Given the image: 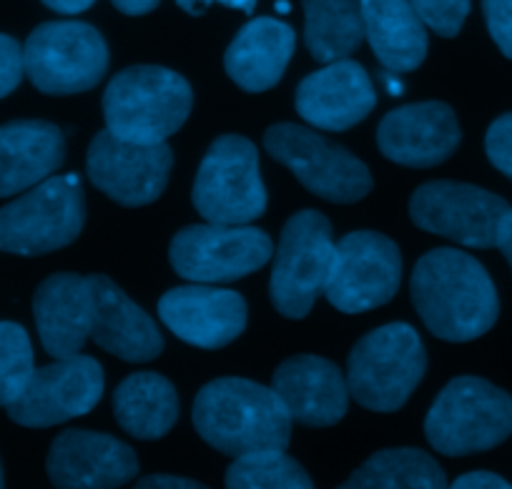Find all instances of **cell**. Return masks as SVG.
I'll use <instances>...</instances> for the list:
<instances>
[{
    "instance_id": "1",
    "label": "cell",
    "mask_w": 512,
    "mask_h": 489,
    "mask_svg": "<svg viewBox=\"0 0 512 489\" xmlns=\"http://www.w3.org/2000/svg\"><path fill=\"white\" fill-rule=\"evenodd\" d=\"M410 291L427 329L445 342H472L490 332L500 316L490 274L465 251H427L412 271Z\"/></svg>"
},
{
    "instance_id": "2",
    "label": "cell",
    "mask_w": 512,
    "mask_h": 489,
    "mask_svg": "<svg viewBox=\"0 0 512 489\" xmlns=\"http://www.w3.org/2000/svg\"><path fill=\"white\" fill-rule=\"evenodd\" d=\"M194 427L206 444L231 457L292 442V414L279 394L239 377L214 379L196 394Z\"/></svg>"
},
{
    "instance_id": "3",
    "label": "cell",
    "mask_w": 512,
    "mask_h": 489,
    "mask_svg": "<svg viewBox=\"0 0 512 489\" xmlns=\"http://www.w3.org/2000/svg\"><path fill=\"white\" fill-rule=\"evenodd\" d=\"M191 106L189 81L161 66L123 68L103 93L106 128L134 143H164L184 126Z\"/></svg>"
},
{
    "instance_id": "4",
    "label": "cell",
    "mask_w": 512,
    "mask_h": 489,
    "mask_svg": "<svg viewBox=\"0 0 512 489\" xmlns=\"http://www.w3.org/2000/svg\"><path fill=\"white\" fill-rule=\"evenodd\" d=\"M427 352L405 321L384 324L354 344L347 362L349 397L372 412H397L422 382Z\"/></svg>"
},
{
    "instance_id": "5",
    "label": "cell",
    "mask_w": 512,
    "mask_h": 489,
    "mask_svg": "<svg viewBox=\"0 0 512 489\" xmlns=\"http://www.w3.org/2000/svg\"><path fill=\"white\" fill-rule=\"evenodd\" d=\"M425 434L447 457L495 449L512 434V397L487 379H452L427 414Z\"/></svg>"
},
{
    "instance_id": "6",
    "label": "cell",
    "mask_w": 512,
    "mask_h": 489,
    "mask_svg": "<svg viewBox=\"0 0 512 489\" xmlns=\"http://www.w3.org/2000/svg\"><path fill=\"white\" fill-rule=\"evenodd\" d=\"M86 224V199L76 174L48 176L0 209V251L41 256L73 244Z\"/></svg>"
},
{
    "instance_id": "7",
    "label": "cell",
    "mask_w": 512,
    "mask_h": 489,
    "mask_svg": "<svg viewBox=\"0 0 512 489\" xmlns=\"http://www.w3.org/2000/svg\"><path fill=\"white\" fill-rule=\"evenodd\" d=\"M264 148L287 166L307 191L332 204H357L372 191V174L354 153L297 123H277L264 133Z\"/></svg>"
},
{
    "instance_id": "8",
    "label": "cell",
    "mask_w": 512,
    "mask_h": 489,
    "mask_svg": "<svg viewBox=\"0 0 512 489\" xmlns=\"http://www.w3.org/2000/svg\"><path fill=\"white\" fill-rule=\"evenodd\" d=\"M194 206L209 224H251L267 211L259 153L244 136L226 133L206 151L194 181Z\"/></svg>"
},
{
    "instance_id": "9",
    "label": "cell",
    "mask_w": 512,
    "mask_h": 489,
    "mask_svg": "<svg viewBox=\"0 0 512 489\" xmlns=\"http://www.w3.org/2000/svg\"><path fill=\"white\" fill-rule=\"evenodd\" d=\"M332 224L319 211H299L287 221L277 246L269 294L287 319H304L327 289L334 264Z\"/></svg>"
},
{
    "instance_id": "10",
    "label": "cell",
    "mask_w": 512,
    "mask_h": 489,
    "mask_svg": "<svg viewBox=\"0 0 512 489\" xmlns=\"http://www.w3.org/2000/svg\"><path fill=\"white\" fill-rule=\"evenodd\" d=\"M23 66L33 86L48 96L91 91L108 71L101 33L81 21L43 23L23 46Z\"/></svg>"
},
{
    "instance_id": "11",
    "label": "cell",
    "mask_w": 512,
    "mask_h": 489,
    "mask_svg": "<svg viewBox=\"0 0 512 489\" xmlns=\"http://www.w3.org/2000/svg\"><path fill=\"white\" fill-rule=\"evenodd\" d=\"M274 254V241L249 224L186 226L169 249L171 266L194 284H224L262 269Z\"/></svg>"
},
{
    "instance_id": "12",
    "label": "cell",
    "mask_w": 512,
    "mask_h": 489,
    "mask_svg": "<svg viewBox=\"0 0 512 489\" xmlns=\"http://www.w3.org/2000/svg\"><path fill=\"white\" fill-rule=\"evenodd\" d=\"M400 279L402 256L395 241L377 231H352L337 241L324 296L344 314H362L392 301Z\"/></svg>"
},
{
    "instance_id": "13",
    "label": "cell",
    "mask_w": 512,
    "mask_h": 489,
    "mask_svg": "<svg viewBox=\"0 0 512 489\" xmlns=\"http://www.w3.org/2000/svg\"><path fill=\"white\" fill-rule=\"evenodd\" d=\"M171 166H174V151L166 141H123L106 128L96 133L88 146V179L121 206L154 204L166 191Z\"/></svg>"
},
{
    "instance_id": "14",
    "label": "cell",
    "mask_w": 512,
    "mask_h": 489,
    "mask_svg": "<svg viewBox=\"0 0 512 489\" xmlns=\"http://www.w3.org/2000/svg\"><path fill=\"white\" fill-rule=\"evenodd\" d=\"M507 209L502 196L457 181L422 184L410 199V216L422 231L470 249H492L497 244V229Z\"/></svg>"
},
{
    "instance_id": "15",
    "label": "cell",
    "mask_w": 512,
    "mask_h": 489,
    "mask_svg": "<svg viewBox=\"0 0 512 489\" xmlns=\"http://www.w3.org/2000/svg\"><path fill=\"white\" fill-rule=\"evenodd\" d=\"M103 394V369L93 357L73 354L33 369L26 389L8 404V417L21 427H53L91 412Z\"/></svg>"
},
{
    "instance_id": "16",
    "label": "cell",
    "mask_w": 512,
    "mask_h": 489,
    "mask_svg": "<svg viewBox=\"0 0 512 489\" xmlns=\"http://www.w3.org/2000/svg\"><path fill=\"white\" fill-rule=\"evenodd\" d=\"M460 141L462 131L455 111L442 101L395 108L377 128L379 151L407 169L440 166L457 151Z\"/></svg>"
},
{
    "instance_id": "17",
    "label": "cell",
    "mask_w": 512,
    "mask_h": 489,
    "mask_svg": "<svg viewBox=\"0 0 512 489\" xmlns=\"http://www.w3.org/2000/svg\"><path fill=\"white\" fill-rule=\"evenodd\" d=\"M48 477L63 489L123 487L139 474L136 452L111 434L68 429L48 454Z\"/></svg>"
},
{
    "instance_id": "18",
    "label": "cell",
    "mask_w": 512,
    "mask_h": 489,
    "mask_svg": "<svg viewBox=\"0 0 512 489\" xmlns=\"http://www.w3.org/2000/svg\"><path fill=\"white\" fill-rule=\"evenodd\" d=\"M297 113L319 131L342 133L362 123L377 106L369 73L357 61L339 58L309 73L297 86Z\"/></svg>"
},
{
    "instance_id": "19",
    "label": "cell",
    "mask_w": 512,
    "mask_h": 489,
    "mask_svg": "<svg viewBox=\"0 0 512 489\" xmlns=\"http://www.w3.org/2000/svg\"><path fill=\"white\" fill-rule=\"evenodd\" d=\"M241 294L211 286H176L159 301V316L181 342L199 349H221L246 329Z\"/></svg>"
},
{
    "instance_id": "20",
    "label": "cell",
    "mask_w": 512,
    "mask_h": 489,
    "mask_svg": "<svg viewBox=\"0 0 512 489\" xmlns=\"http://www.w3.org/2000/svg\"><path fill=\"white\" fill-rule=\"evenodd\" d=\"M272 389L279 394L292 422L304 427H332L347 414V377L329 359L299 354L279 364Z\"/></svg>"
},
{
    "instance_id": "21",
    "label": "cell",
    "mask_w": 512,
    "mask_h": 489,
    "mask_svg": "<svg viewBox=\"0 0 512 489\" xmlns=\"http://www.w3.org/2000/svg\"><path fill=\"white\" fill-rule=\"evenodd\" d=\"M33 316L43 349L53 359L81 354L91 339L96 294L88 276L53 274L43 281L33 296Z\"/></svg>"
},
{
    "instance_id": "22",
    "label": "cell",
    "mask_w": 512,
    "mask_h": 489,
    "mask_svg": "<svg viewBox=\"0 0 512 489\" xmlns=\"http://www.w3.org/2000/svg\"><path fill=\"white\" fill-rule=\"evenodd\" d=\"M96 294V316H93L91 339L106 352L116 354L123 362H151L164 352L156 321L136 301L128 299L108 276H88Z\"/></svg>"
},
{
    "instance_id": "23",
    "label": "cell",
    "mask_w": 512,
    "mask_h": 489,
    "mask_svg": "<svg viewBox=\"0 0 512 489\" xmlns=\"http://www.w3.org/2000/svg\"><path fill=\"white\" fill-rule=\"evenodd\" d=\"M66 161V138L48 121L0 126V199L23 194L56 174Z\"/></svg>"
},
{
    "instance_id": "24",
    "label": "cell",
    "mask_w": 512,
    "mask_h": 489,
    "mask_svg": "<svg viewBox=\"0 0 512 489\" xmlns=\"http://www.w3.org/2000/svg\"><path fill=\"white\" fill-rule=\"evenodd\" d=\"M297 36L277 18H254L226 48L224 68L231 81L246 93H262L277 86L292 61Z\"/></svg>"
},
{
    "instance_id": "25",
    "label": "cell",
    "mask_w": 512,
    "mask_h": 489,
    "mask_svg": "<svg viewBox=\"0 0 512 489\" xmlns=\"http://www.w3.org/2000/svg\"><path fill=\"white\" fill-rule=\"evenodd\" d=\"M364 38L387 71L410 73L427 58V26L410 0H359Z\"/></svg>"
},
{
    "instance_id": "26",
    "label": "cell",
    "mask_w": 512,
    "mask_h": 489,
    "mask_svg": "<svg viewBox=\"0 0 512 489\" xmlns=\"http://www.w3.org/2000/svg\"><path fill=\"white\" fill-rule=\"evenodd\" d=\"M116 422L136 439H161L179 419V397L174 384L154 372L123 379L113 392Z\"/></svg>"
},
{
    "instance_id": "27",
    "label": "cell",
    "mask_w": 512,
    "mask_h": 489,
    "mask_svg": "<svg viewBox=\"0 0 512 489\" xmlns=\"http://www.w3.org/2000/svg\"><path fill=\"white\" fill-rule=\"evenodd\" d=\"M304 43L314 61L332 63L349 58L364 41L359 0H302Z\"/></svg>"
},
{
    "instance_id": "28",
    "label": "cell",
    "mask_w": 512,
    "mask_h": 489,
    "mask_svg": "<svg viewBox=\"0 0 512 489\" xmlns=\"http://www.w3.org/2000/svg\"><path fill=\"white\" fill-rule=\"evenodd\" d=\"M347 489H442L447 477L437 459L422 449L400 447L382 449L372 454L362 467L354 469L352 477L344 482Z\"/></svg>"
},
{
    "instance_id": "29",
    "label": "cell",
    "mask_w": 512,
    "mask_h": 489,
    "mask_svg": "<svg viewBox=\"0 0 512 489\" xmlns=\"http://www.w3.org/2000/svg\"><path fill=\"white\" fill-rule=\"evenodd\" d=\"M226 487L231 489H309L312 477L307 469L284 454V449H259V452L234 457L226 469Z\"/></svg>"
},
{
    "instance_id": "30",
    "label": "cell",
    "mask_w": 512,
    "mask_h": 489,
    "mask_svg": "<svg viewBox=\"0 0 512 489\" xmlns=\"http://www.w3.org/2000/svg\"><path fill=\"white\" fill-rule=\"evenodd\" d=\"M33 369V347L26 329L13 321H0V407L21 397Z\"/></svg>"
},
{
    "instance_id": "31",
    "label": "cell",
    "mask_w": 512,
    "mask_h": 489,
    "mask_svg": "<svg viewBox=\"0 0 512 489\" xmlns=\"http://www.w3.org/2000/svg\"><path fill=\"white\" fill-rule=\"evenodd\" d=\"M427 28L442 38H455L470 16V0H410Z\"/></svg>"
},
{
    "instance_id": "32",
    "label": "cell",
    "mask_w": 512,
    "mask_h": 489,
    "mask_svg": "<svg viewBox=\"0 0 512 489\" xmlns=\"http://www.w3.org/2000/svg\"><path fill=\"white\" fill-rule=\"evenodd\" d=\"M485 151L492 166L512 181V113H502L487 128Z\"/></svg>"
},
{
    "instance_id": "33",
    "label": "cell",
    "mask_w": 512,
    "mask_h": 489,
    "mask_svg": "<svg viewBox=\"0 0 512 489\" xmlns=\"http://www.w3.org/2000/svg\"><path fill=\"white\" fill-rule=\"evenodd\" d=\"M26 76L23 66V46L16 38L0 33V98L16 91Z\"/></svg>"
},
{
    "instance_id": "34",
    "label": "cell",
    "mask_w": 512,
    "mask_h": 489,
    "mask_svg": "<svg viewBox=\"0 0 512 489\" xmlns=\"http://www.w3.org/2000/svg\"><path fill=\"white\" fill-rule=\"evenodd\" d=\"M482 11L492 41L502 56L512 58V0H482Z\"/></svg>"
},
{
    "instance_id": "35",
    "label": "cell",
    "mask_w": 512,
    "mask_h": 489,
    "mask_svg": "<svg viewBox=\"0 0 512 489\" xmlns=\"http://www.w3.org/2000/svg\"><path fill=\"white\" fill-rule=\"evenodd\" d=\"M455 489H510V482L495 472H470L462 474L452 484Z\"/></svg>"
},
{
    "instance_id": "36",
    "label": "cell",
    "mask_w": 512,
    "mask_h": 489,
    "mask_svg": "<svg viewBox=\"0 0 512 489\" xmlns=\"http://www.w3.org/2000/svg\"><path fill=\"white\" fill-rule=\"evenodd\" d=\"M176 3H179V8H184L189 16H201L211 3H224V6L236 8V11L241 13H254L259 0H176Z\"/></svg>"
},
{
    "instance_id": "37",
    "label": "cell",
    "mask_w": 512,
    "mask_h": 489,
    "mask_svg": "<svg viewBox=\"0 0 512 489\" xmlns=\"http://www.w3.org/2000/svg\"><path fill=\"white\" fill-rule=\"evenodd\" d=\"M141 489H201L204 484L196 479L176 477V474H151V477L139 479Z\"/></svg>"
},
{
    "instance_id": "38",
    "label": "cell",
    "mask_w": 512,
    "mask_h": 489,
    "mask_svg": "<svg viewBox=\"0 0 512 489\" xmlns=\"http://www.w3.org/2000/svg\"><path fill=\"white\" fill-rule=\"evenodd\" d=\"M495 246L502 251V256H505L507 264H510V269H512V209H507L505 216H502L500 229H497V244Z\"/></svg>"
},
{
    "instance_id": "39",
    "label": "cell",
    "mask_w": 512,
    "mask_h": 489,
    "mask_svg": "<svg viewBox=\"0 0 512 489\" xmlns=\"http://www.w3.org/2000/svg\"><path fill=\"white\" fill-rule=\"evenodd\" d=\"M96 0H43V6H48L51 11L63 13V16H76V13L88 11Z\"/></svg>"
},
{
    "instance_id": "40",
    "label": "cell",
    "mask_w": 512,
    "mask_h": 489,
    "mask_svg": "<svg viewBox=\"0 0 512 489\" xmlns=\"http://www.w3.org/2000/svg\"><path fill=\"white\" fill-rule=\"evenodd\" d=\"M111 3L126 16H146L159 6L161 0H111Z\"/></svg>"
},
{
    "instance_id": "41",
    "label": "cell",
    "mask_w": 512,
    "mask_h": 489,
    "mask_svg": "<svg viewBox=\"0 0 512 489\" xmlns=\"http://www.w3.org/2000/svg\"><path fill=\"white\" fill-rule=\"evenodd\" d=\"M379 81H382V86L387 88V93H390V96H402V91H405V86H402V81L397 78L395 71H387V68H384V73L379 76Z\"/></svg>"
},
{
    "instance_id": "42",
    "label": "cell",
    "mask_w": 512,
    "mask_h": 489,
    "mask_svg": "<svg viewBox=\"0 0 512 489\" xmlns=\"http://www.w3.org/2000/svg\"><path fill=\"white\" fill-rule=\"evenodd\" d=\"M277 11L289 13V3H287V0H279V3H277Z\"/></svg>"
},
{
    "instance_id": "43",
    "label": "cell",
    "mask_w": 512,
    "mask_h": 489,
    "mask_svg": "<svg viewBox=\"0 0 512 489\" xmlns=\"http://www.w3.org/2000/svg\"><path fill=\"white\" fill-rule=\"evenodd\" d=\"M0 487H3V467H0Z\"/></svg>"
}]
</instances>
